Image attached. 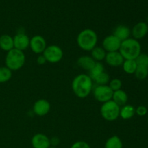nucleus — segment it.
<instances>
[{
    "label": "nucleus",
    "mask_w": 148,
    "mask_h": 148,
    "mask_svg": "<svg viewBox=\"0 0 148 148\" xmlns=\"http://www.w3.org/2000/svg\"><path fill=\"white\" fill-rule=\"evenodd\" d=\"M147 23L148 24V17H147Z\"/></svg>",
    "instance_id": "473e14b6"
},
{
    "label": "nucleus",
    "mask_w": 148,
    "mask_h": 148,
    "mask_svg": "<svg viewBox=\"0 0 148 148\" xmlns=\"http://www.w3.org/2000/svg\"><path fill=\"white\" fill-rule=\"evenodd\" d=\"M49 148H56V147H50Z\"/></svg>",
    "instance_id": "72a5a7b5"
},
{
    "label": "nucleus",
    "mask_w": 148,
    "mask_h": 148,
    "mask_svg": "<svg viewBox=\"0 0 148 148\" xmlns=\"http://www.w3.org/2000/svg\"><path fill=\"white\" fill-rule=\"evenodd\" d=\"M90 56L96 62H101L105 59L107 52L103 49L102 46H96L93 49L91 50Z\"/></svg>",
    "instance_id": "aec40b11"
},
{
    "label": "nucleus",
    "mask_w": 148,
    "mask_h": 148,
    "mask_svg": "<svg viewBox=\"0 0 148 148\" xmlns=\"http://www.w3.org/2000/svg\"><path fill=\"white\" fill-rule=\"evenodd\" d=\"M147 114V108L145 106H139L135 108V114L139 116H145Z\"/></svg>",
    "instance_id": "c85d7f7f"
},
{
    "label": "nucleus",
    "mask_w": 148,
    "mask_h": 148,
    "mask_svg": "<svg viewBox=\"0 0 148 148\" xmlns=\"http://www.w3.org/2000/svg\"><path fill=\"white\" fill-rule=\"evenodd\" d=\"M135 60L138 66H144L148 68V54L141 53Z\"/></svg>",
    "instance_id": "cd10ccee"
},
{
    "label": "nucleus",
    "mask_w": 148,
    "mask_h": 148,
    "mask_svg": "<svg viewBox=\"0 0 148 148\" xmlns=\"http://www.w3.org/2000/svg\"><path fill=\"white\" fill-rule=\"evenodd\" d=\"M0 49L6 52L14 49L13 37L8 34H4L0 36Z\"/></svg>",
    "instance_id": "f3484780"
},
{
    "label": "nucleus",
    "mask_w": 148,
    "mask_h": 148,
    "mask_svg": "<svg viewBox=\"0 0 148 148\" xmlns=\"http://www.w3.org/2000/svg\"><path fill=\"white\" fill-rule=\"evenodd\" d=\"M134 75L139 80H143V79H146L148 76V68L144 66L137 65V68Z\"/></svg>",
    "instance_id": "a878e982"
},
{
    "label": "nucleus",
    "mask_w": 148,
    "mask_h": 148,
    "mask_svg": "<svg viewBox=\"0 0 148 148\" xmlns=\"http://www.w3.org/2000/svg\"><path fill=\"white\" fill-rule=\"evenodd\" d=\"M119 106L117 105L112 100L102 103L100 113L103 119L108 121H114L119 117L120 113Z\"/></svg>",
    "instance_id": "39448f33"
},
{
    "label": "nucleus",
    "mask_w": 148,
    "mask_h": 148,
    "mask_svg": "<svg viewBox=\"0 0 148 148\" xmlns=\"http://www.w3.org/2000/svg\"><path fill=\"white\" fill-rule=\"evenodd\" d=\"M12 72L7 66H0V83H4L10 80Z\"/></svg>",
    "instance_id": "b1692460"
},
{
    "label": "nucleus",
    "mask_w": 148,
    "mask_h": 148,
    "mask_svg": "<svg viewBox=\"0 0 148 148\" xmlns=\"http://www.w3.org/2000/svg\"><path fill=\"white\" fill-rule=\"evenodd\" d=\"M103 72H105V68H104V65L103 64V63H101V62H95L93 67L89 72V76L92 79V78L95 77V76L100 75V74Z\"/></svg>",
    "instance_id": "393cba45"
},
{
    "label": "nucleus",
    "mask_w": 148,
    "mask_h": 148,
    "mask_svg": "<svg viewBox=\"0 0 148 148\" xmlns=\"http://www.w3.org/2000/svg\"><path fill=\"white\" fill-rule=\"evenodd\" d=\"M122 69L125 73L128 75H133L137 68V64L136 60L132 59H124L122 64Z\"/></svg>",
    "instance_id": "412c9836"
},
{
    "label": "nucleus",
    "mask_w": 148,
    "mask_h": 148,
    "mask_svg": "<svg viewBox=\"0 0 148 148\" xmlns=\"http://www.w3.org/2000/svg\"><path fill=\"white\" fill-rule=\"evenodd\" d=\"M93 97L97 101L104 103L112 100L113 90L108 85H96L92 89Z\"/></svg>",
    "instance_id": "0eeeda50"
},
{
    "label": "nucleus",
    "mask_w": 148,
    "mask_h": 148,
    "mask_svg": "<svg viewBox=\"0 0 148 148\" xmlns=\"http://www.w3.org/2000/svg\"><path fill=\"white\" fill-rule=\"evenodd\" d=\"M31 145L33 148H49L51 147L50 138L46 134L38 133L32 137Z\"/></svg>",
    "instance_id": "f8f14e48"
},
{
    "label": "nucleus",
    "mask_w": 148,
    "mask_h": 148,
    "mask_svg": "<svg viewBox=\"0 0 148 148\" xmlns=\"http://www.w3.org/2000/svg\"><path fill=\"white\" fill-rule=\"evenodd\" d=\"M112 101H114L120 107H121L127 103V101H128V95L122 89L114 91L113 92Z\"/></svg>",
    "instance_id": "a211bd4d"
},
{
    "label": "nucleus",
    "mask_w": 148,
    "mask_h": 148,
    "mask_svg": "<svg viewBox=\"0 0 148 148\" xmlns=\"http://www.w3.org/2000/svg\"><path fill=\"white\" fill-rule=\"evenodd\" d=\"M142 47L139 40L130 38L121 42L119 51L124 59L135 60L141 54Z\"/></svg>",
    "instance_id": "7ed1b4c3"
},
{
    "label": "nucleus",
    "mask_w": 148,
    "mask_h": 148,
    "mask_svg": "<svg viewBox=\"0 0 148 148\" xmlns=\"http://www.w3.org/2000/svg\"><path fill=\"white\" fill-rule=\"evenodd\" d=\"M70 148H91L90 145L85 141H77L72 144Z\"/></svg>",
    "instance_id": "c756f323"
},
{
    "label": "nucleus",
    "mask_w": 148,
    "mask_h": 148,
    "mask_svg": "<svg viewBox=\"0 0 148 148\" xmlns=\"http://www.w3.org/2000/svg\"><path fill=\"white\" fill-rule=\"evenodd\" d=\"M108 85L109 86V88L112 90L113 92H114V91H116L121 89V87H122V82H121V79H119V78H114V79H110Z\"/></svg>",
    "instance_id": "bb28decb"
},
{
    "label": "nucleus",
    "mask_w": 148,
    "mask_h": 148,
    "mask_svg": "<svg viewBox=\"0 0 148 148\" xmlns=\"http://www.w3.org/2000/svg\"><path fill=\"white\" fill-rule=\"evenodd\" d=\"M105 62L107 64L114 67H117L122 65L124 59L119 51L107 52L105 57Z\"/></svg>",
    "instance_id": "4468645a"
},
{
    "label": "nucleus",
    "mask_w": 148,
    "mask_h": 148,
    "mask_svg": "<svg viewBox=\"0 0 148 148\" xmlns=\"http://www.w3.org/2000/svg\"><path fill=\"white\" fill-rule=\"evenodd\" d=\"M14 40V49L24 51L29 48L30 45V38L24 32H18L13 37Z\"/></svg>",
    "instance_id": "9d476101"
},
{
    "label": "nucleus",
    "mask_w": 148,
    "mask_h": 148,
    "mask_svg": "<svg viewBox=\"0 0 148 148\" xmlns=\"http://www.w3.org/2000/svg\"><path fill=\"white\" fill-rule=\"evenodd\" d=\"M113 35L122 42L127 39L130 38V36H131V29L127 25H119L116 26V28L114 29Z\"/></svg>",
    "instance_id": "2eb2a0df"
},
{
    "label": "nucleus",
    "mask_w": 148,
    "mask_h": 148,
    "mask_svg": "<svg viewBox=\"0 0 148 148\" xmlns=\"http://www.w3.org/2000/svg\"><path fill=\"white\" fill-rule=\"evenodd\" d=\"M93 83H95L97 85H108L110 81V77L107 72H103L100 75H97L95 77L92 78Z\"/></svg>",
    "instance_id": "5701e85b"
},
{
    "label": "nucleus",
    "mask_w": 148,
    "mask_h": 148,
    "mask_svg": "<svg viewBox=\"0 0 148 148\" xmlns=\"http://www.w3.org/2000/svg\"><path fill=\"white\" fill-rule=\"evenodd\" d=\"M121 43V40L112 34L104 38L102 41V47L106 52L119 51Z\"/></svg>",
    "instance_id": "1a4fd4ad"
},
{
    "label": "nucleus",
    "mask_w": 148,
    "mask_h": 148,
    "mask_svg": "<svg viewBox=\"0 0 148 148\" xmlns=\"http://www.w3.org/2000/svg\"><path fill=\"white\" fill-rule=\"evenodd\" d=\"M135 115V108L130 104H126L120 108L119 117L122 119H130Z\"/></svg>",
    "instance_id": "6ab92c4d"
},
{
    "label": "nucleus",
    "mask_w": 148,
    "mask_h": 148,
    "mask_svg": "<svg viewBox=\"0 0 148 148\" xmlns=\"http://www.w3.org/2000/svg\"><path fill=\"white\" fill-rule=\"evenodd\" d=\"M59 143H60V140L57 137H53L50 139L51 147H56V146L59 145Z\"/></svg>",
    "instance_id": "7c9ffc66"
},
{
    "label": "nucleus",
    "mask_w": 148,
    "mask_h": 148,
    "mask_svg": "<svg viewBox=\"0 0 148 148\" xmlns=\"http://www.w3.org/2000/svg\"><path fill=\"white\" fill-rule=\"evenodd\" d=\"M95 62H96L90 56H88V55L81 56L80 57L78 58L77 61V64L79 67L83 69L84 70L88 71V72H90L91 69L93 67Z\"/></svg>",
    "instance_id": "dca6fc26"
},
{
    "label": "nucleus",
    "mask_w": 148,
    "mask_h": 148,
    "mask_svg": "<svg viewBox=\"0 0 148 148\" xmlns=\"http://www.w3.org/2000/svg\"><path fill=\"white\" fill-rule=\"evenodd\" d=\"M25 55L24 51L13 49L7 52L5 57V66L12 71L22 69L25 63Z\"/></svg>",
    "instance_id": "20e7f679"
},
{
    "label": "nucleus",
    "mask_w": 148,
    "mask_h": 148,
    "mask_svg": "<svg viewBox=\"0 0 148 148\" xmlns=\"http://www.w3.org/2000/svg\"><path fill=\"white\" fill-rule=\"evenodd\" d=\"M148 34V24L146 22L137 23L131 30L133 38L139 40L143 39Z\"/></svg>",
    "instance_id": "ddd939ff"
},
{
    "label": "nucleus",
    "mask_w": 148,
    "mask_h": 148,
    "mask_svg": "<svg viewBox=\"0 0 148 148\" xmlns=\"http://www.w3.org/2000/svg\"><path fill=\"white\" fill-rule=\"evenodd\" d=\"M36 62H37L38 64L43 65V64H46L47 62H46L44 56H43V54H40V55H38V56L37 59H36Z\"/></svg>",
    "instance_id": "2f4dec72"
},
{
    "label": "nucleus",
    "mask_w": 148,
    "mask_h": 148,
    "mask_svg": "<svg viewBox=\"0 0 148 148\" xmlns=\"http://www.w3.org/2000/svg\"><path fill=\"white\" fill-rule=\"evenodd\" d=\"M147 123H148V117H147Z\"/></svg>",
    "instance_id": "f704fd0d"
},
{
    "label": "nucleus",
    "mask_w": 148,
    "mask_h": 148,
    "mask_svg": "<svg viewBox=\"0 0 148 148\" xmlns=\"http://www.w3.org/2000/svg\"><path fill=\"white\" fill-rule=\"evenodd\" d=\"M51 110V104L47 100L39 99L34 103L33 111L38 116H44L47 115Z\"/></svg>",
    "instance_id": "9b49d317"
},
{
    "label": "nucleus",
    "mask_w": 148,
    "mask_h": 148,
    "mask_svg": "<svg viewBox=\"0 0 148 148\" xmlns=\"http://www.w3.org/2000/svg\"><path fill=\"white\" fill-rule=\"evenodd\" d=\"M93 89V82L89 75L80 74L75 77L72 82V90L79 98H87Z\"/></svg>",
    "instance_id": "f257e3e1"
},
{
    "label": "nucleus",
    "mask_w": 148,
    "mask_h": 148,
    "mask_svg": "<svg viewBox=\"0 0 148 148\" xmlns=\"http://www.w3.org/2000/svg\"><path fill=\"white\" fill-rule=\"evenodd\" d=\"M147 35H148V34H147Z\"/></svg>",
    "instance_id": "c9c22d12"
},
{
    "label": "nucleus",
    "mask_w": 148,
    "mask_h": 148,
    "mask_svg": "<svg viewBox=\"0 0 148 148\" xmlns=\"http://www.w3.org/2000/svg\"><path fill=\"white\" fill-rule=\"evenodd\" d=\"M42 54L44 56L47 62L56 64L63 59L64 52L60 46L57 45H50L47 46Z\"/></svg>",
    "instance_id": "423d86ee"
},
{
    "label": "nucleus",
    "mask_w": 148,
    "mask_h": 148,
    "mask_svg": "<svg viewBox=\"0 0 148 148\" xmlns=\"http://www.w3.org/2000/svg\"><path fill=\"white\" fill-rule=\"evenodd\" d=\"M77 44L82 50L91 51L97 46L98 37L93 30L86 28L79 32L77 36Z\"/></svg>",
    "instance_id": "f03ea898"
},
{
    "label": "nucleus",
    "mask_w": 148,
    "mask_h": 148,
    "mask_svg": "<svg viewBox=\"0 0 148 148\" xmlns=\"http://www.w3.org/2000/svg\"><path fill=\"white\" fill-rule=\"evenodd\" d=\"M47 47L46 40L43 36L40 35H36L30 38L29 48L36 54H42Z\"/></svg>",
    "instance_id": "6e6552de"
},
{
    "label": "nucleus",
    "mask_w": 148,
    "mask_h": 148,
    "mask_svg": "<svg viewBox=\"0 0 148 148\" xmlns=\"http://www.w3.org/2000/svg\"><path fill=\"white\" fill-rule=\"evenodd\" d=\"M105 148H123V143L118 136H111L106 142Z\"/></svg>",
    "instance_id": "4be33fe9"
}]
</instances>
